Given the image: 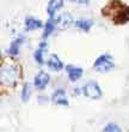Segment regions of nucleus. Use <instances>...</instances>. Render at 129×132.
Here are the masks:
<instances>
[{"label":"nucleus","instance_id":"1a4fd4ad","mask_svg":"<svg viewBox=\"0 0 129 132\" xmlns=\"http://www.w3.org/2000/svg\"><path fill=\"white\" fill-rule=\"evenodd\" d=\"M56 22H57V25H59L60 29H67L70 28L72 23H73V17L70 13H63L57 18Z\"/></svg>","mask_w":129,"mask_h":132},{"label":"nucleus","instance_id":"dca6fc26","mask_svg":"<svg viewBox=\"0 0 129 132\" xmlns=\"http://www.w3.org/2000/svg\"><path fill=\"white\" fill-rule=\"evenodd\" d=\"M31 85L29 83L24 84V87H23V90H22V100H23V102H26V101H29V98H30V96H31Z\"/></svg>","mask_w":129,"mask_h":132},{"label":"nucleus","instance_id":"f257e3e1","mask_svg":"<svg viewBox=\"0 0 129 132\" xmlns=\"http://www.w3.org/2000/svg\"><path fill=\"white\" fill-rule=\"evenodd\" d=\"M22 79V67L14 59L6 58L0 65V84L1 88L13 89Z\"/></svg>","mask_w":129,"mask_h":132},{"label":"nucleus","instance_id":"a211bd4d","mask_svg":"<svg viewBox=\"0 0 129 132\" xmlns=\"http://www.w3.org/2000/svg\"><path fill=\"white\" fill-rule=\"evenodd\" d=\"M71 1H74V3H78V4H88L90 0H71Z\"/></svg>","mask_w":129,"mask_h":132},{"label":"nucleus","instance_id":"9b49d317","mask_svg":"<svg viewBox=\"0 0 129 132\" xmlns=\"http://www.w3.org/2000/svg\"><path fill=\"white\" fill-rule=\"evenodd\" d=\"M43 27V23L39 19H36L34 17H29L25 19V29L31 31V30H36V29H41Z\"/></svg>","mask_w":129,"mask_h":132},{"label":"nucleus","instance_id":"f8f14e48","mask_svg":"<svg viewBox=\"0 0 129 132\" xmlns=\"http://www.w3.org/2000/svg\"><path fill=\"white\" fill-rule=\"evenodd\" d=\"M93 21H91V19H79V21L75 22V25H77L78 29H80L83 31L87 32L90 31L91 28L93 27Z\"/></svg>","mask_w":129,"mask_h":132},{"label":"nucleus","instance_id":"9d476101","mask_svg":"<svg viewBox=\"0 0 129 132\" xmlns=\"http://www.w3.org/2000/svg\"><path fill=\"white\" fill-rule=\"evenodd\" d=\"M48 67L54 70V71H60L63 69V64L56 54H52L48 60Z\"/></svg>","mask_w":129,"mask_h":132},{"label":"nucleus","instance_id":"0eeeda50","mask_svg":"<svg viewBox=\"0 0 129 132\" xmlns=\"http://www.w3.org/2000/svg\"><path fill=\"white\" fill-rule=\"evenodd\" d=\"M53 101L55 102L56 104H61V106H68L70 104V101L66 96V93L63 89H57V90L54 93L53 95Z\"/></svg>","mask_w":129,"mask_h":132},{"label":"nucleus","instance_id":"423d86ee","mask_svg":"<svg viewBox=\"0 0 129 132\" xmlns=\"http://www.w3.org/2000/svg\"><path fill=\"white\" fill-rule=\"evenodd\" d=\"M66 71H67V75H68V78H70L71 82H77L83 76V69L81 67L68 65V66H66Z\"/></svg>","mask_w":129,"mask_h":132},{"label":"nucleus","instance_id":"39448f33","mask_svg":"<svg viewBox=\"0 0 129 132\" xmlns=\"http://www.w3.org/2000/svg\"><path fill=\"white\" fill-rule=\"evenodd\" d=\"M49 79H50V77L47 72L44 71H39L37 75H36L35 79H34V84H35V87L38 89V90H43L49 83Z\"/></svg>","mask_w":129,"mask_h":132},{"label":"nucleus","instance_id":"f3484780","mask_svg":"<svg viewBox=\"0 0 129 132\" xmlns=\"http://www.w3.org/2000/svg\"><path fill=\"white\" fill-rule=\"evenodd\" d=\"M104 131H105V132H112V131L120 132V131H121V129H120V126L115 125V124H109V125L105 126Z\"/></svg>","mask_w":129,"mask_h":132},{"label":"nucleus","instance_id":"f03ea898","mask_svg":"<svg viewBox=\"0 0 129 132\" xmlns=\"http://www.w3.org/2000/svg\"><path fill=\"white\" fill-rule=\"evenodd\" d=\"M102 13L115 24H126L129 22V6L120 0H111L102 10Z\"/></svg>","mask_w":129,"mask_h":132},{"label":"nucleus","instance_id":"4468645a","mask_svg":"<svg viewBox=\"0 0 129 132\" xmlns=\"http://www.w3.org/2000/svg\"><path fill=\"white\" fill-rule=\"evenodd\" d=\"M56 23H57V22L54 21V19H53V17H50V19H49V21L47 22V24H45V27H44V32H43V37H48L49 35H50L53 31H54V30H55V28H56Z\"/></svg>","mask_w":129,"mask_h":132},{"label":"nucleus","instance_id":"ddd939ff","mask_svg":"<svg viewBox=\"0 0 129 132\" xmlns=\"http://www.w3.org/2000/svg\"><path fill=\"white\" fill-rule=\"evenodd\" d=\"M45 49H47V45L43 42V43H41V45H39V48L35 52V60L39 64V65H43V64H44V60H43V54H44Z\"/></svg>","mask_w":129,"mask_h":132},{"label":"nucleus","instance_id":"6e6552de","mask_svg":"<svg viewBox=\"0 0 129 132\" xmlns=\"http://www.w3.org/2000/svg\"><path fill=\"white\" fill-rule=\"evenodd\" d=\"M63 6V0H49L47 6V13L50 17H54V14Z\"/></svg>","mask_w":129,"mask_h":132},{"label":"nucleus","instance_id":"2eb2a0df","mask_svg":"<svg viewBox=\"0 0 129 132\" xmlns=\"http://www.w3.org/2000/svg\"><path fill=\"white\" fill-rule=\"evenodd\" d=\"M22 42H23V38H17V40H14L11 46L8 47V54L11 55H17L18 53H19V47H21Z\"/></svg>","mask_w":129,"mask_h":132},{"label":"nucleus","instance_id":"7ed1b4c3","mask_svg":"<svg viewBox=\"0 0 129 132\" xmlns=\"http://www.w3.org/2000/svg\"><path fill=\"white\" fill-rule=\"evenodd\" d=\"M93 67L96 69L97 72L104 73V72H109L111 71L114 67H115V64H114V59L110 54H103V55L98 56L96 61L93 64Z\"/></svg>","mask_w":129,"mask_h":132},{"label":"nucleus","instance_id":"20e7f679","mask_svg":"<svg viewBox=\"0 0 129 132\" xmlns=\"http://www.w3.org/2000/svg\"><path fill=\"white\" fill-rule=\"evenodd\" d=\"M83 93L86 97L91 98V100H97V98H101L103 93H102L101 87L98 85L97 82L94 80H88L86 84L83 88Z\"/></svg>","mask_w":129,"mask_h":132}]
</instances>
